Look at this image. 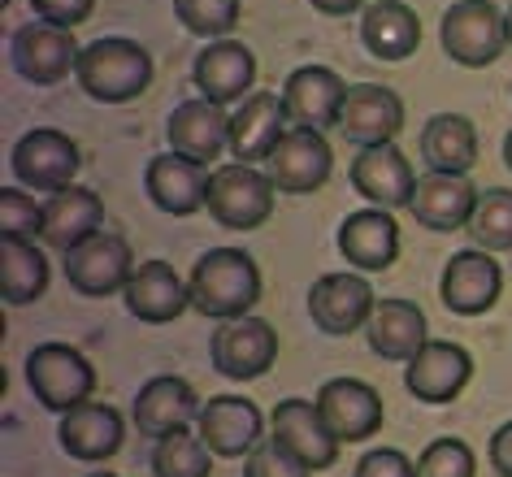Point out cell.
Returning <instances> with one entry per match:
<instances>
[{
  "label": "cell",
  "instance_id": "1",
  "mask_svg": "<svg viewBox=\"0 0 512 477\" xmlns=\"http://www.w3.org/2000/svg\"><path fill=\"white\" fill-rule=\"evenodd\" d=\"M191 308L213 321L248 317L261 300V265L243 248H209L187 278Z\"/></svg>",
  "mask_w": 512,
  "mask_h": 477
},
{
  "label": "cell",
  "instance_id": "2",
  "mask_svg": "<svg viewBox=\"0 0 512 477\" xmlns=\"http://www.w3.org/2000/svg\"><path fill=\"white\" fill-rule=\"evenodd\" d=\"M74 79L100 105H126V100L144 96L152 83V57L144 44L126 40V35H100L79 53Z\"/></svg>",
  "mask_w": 512,
  "mask_h": 477
},
{
  "label": "cell",
  "instance_id": "3",
  "mask_svg": "<svg viewBox=\"0 0 512 477\" xmlns=\"http://www.w3.org/2000/svg\"><path fill=\"white\" fill-rule=\"evenodd\" d=\"M27 386L40 408L70 412L92 399L96 369H92V360L70 343H35L27 356Z\"/></svg>",
  "mask_w": 512,
  "mask_h": 477
},
{
  "label": "cell",
  "instance_id": "4",
  "mask_svg": "<svg viewBox=\"0 0 512 477\" xmlns=\"http://www.w3.org/2000/svg\"><path fill=\"white\" fill-rule=\"evenodd\" d=\"M443 53L465 70H482L508 48V14L491 0H456L439 27Z\"/></svg>",
  "mask_w": 512,
  "mask_h": 477
},
{
  "label": "cell",
  "instance_id": "5",
  "mask_svg": "<svg viewBox=\"0 0 512 477\" xmlns=\"http://www.w3.org/2000/svg\"><path fill=\"white\" fill-rule=\"evenodd\" d=\"M274 183L265 170H256V165H222V170H213L209 178V200H204V209L217 226L226 230H256L270 222L274 213Z\"/></svg>",
  "mask_w": 512,
  "mask_h": 477
},
{
  "label": "cell",
  "instance_id": "6",
  "mask_svg": "<svg viewBox=\"0 0 512 477\" xmlns=\"http://www.w3.org/2000/svg\"><path fill=\"white\" fill-rule=\"evenodd\" d=\"M79 144L57 131V126H35L14 144L9 152V170L27 191H44V196H53V191H66L74 187V174H79Z\"/></svg>",
  "mask_w": 512,
  "mask_h": 477
},
{
  "label": "cell",
  "instance_id": "7",
  "mask_svg": "<svg viewBox=\"0 0 512 477\" xmlns=\"http://www.w3.org/2000/svg\"><path fill=\"white\" fill-rule=\"evenodd\" d=\"M79 40H74L70 27H53L44 18H31L9 35V61L27 83L35 87H57L66 83V74H74L79 66Z\"/></svg>",
  "mask_w": 512,
  "mask_h": 477
},
{
  "label": "cell",
  "instance_id": "8",
  "mask_svg": "<svg viewBox=\"0 0 512 477\" xmlns=\"http://www.w3.org/2000/svg\"><path fill=\"white\" fill-rule=\"evenodd\" d=\"M61 265H66L70 287L79 295H92V300L126 291V282L135 274L131 243L122 235H109V230H96L83 243H74L70 252H61Z\"/></svg>",
  "mask_w": 512,
  "mask_h": 477
},
{
  "label": "cell",
  "instance_id": "9",
  "mask_svg": "<svg viewBox=\"0 0 512 477\" xmlns=\"http://www.w3.org/2000/svg\"><path fill=\"white\" fill-rule=\"evenodd\" d=\"M209 360L222 378H235V382H248V378H261V373L274 369L278 360V334L265 317H235V321H222L209 339Z\"/></svg>",
  "mask_w": 512,
  "mask_h": 477
},
{
  "label": "cell",
  "instance_id": "10",
  "mask_svg": "<svg viewBox=\"0 0 512 477\" xmlns=\"http://www.w3.org/2000/svg\"><path fill=\"white\" fill-rule=\"evenodd\" d=\"M330 170H335V152H330L326 135L313 131V126H291L270 152V161H265L270 183L287 196H309V191L326 187Z\"/></svg>",
  "mask_w": 512,
  "mask_h": 477
},
{
  "label": "cell",
  "instance_id": "11",
  "mask_svg": "<svg viewBox=\"0 0 512 477\" xmlns=\"http://www.w3.org/2000/svg\"><path fill=\"white\" fill-rule=\"evenodd\" d=\"M499 291H504V269L482 248L456 252L439 278V295H443L447 313H456V317H478L486 308H495Z\"/></svg>",
  "mask_w": 512,
  "mask_h": 477
},
{
  "label": "cell",
  "instance_id": "12",
  "mask_svg": "<svg viewBox=\"0 0 512 477\" xmlns=\"http://www.w3.org/2000/svg\"><path fill=\"white\" fill-rule=\"evenodd\" d=\"M469 378H473V356L447 339H430L404 369L408 395L421 399V404H452L469 386Z\"/></svg>",
  "mask_w": 512,
  "mask_h": 477
},
{
  "label": "cell",
  "instance_id": "13",
  "mask_svg": "<svg viewBox=\"0 0 512 477\" xmlns=\"http://www.w3.org/2000/svg\"><path fill=\"white\" fill-rule=\"evenodd\" d=\"M200 438L209 443L213 456H226V460H239L261 443L265 434V412L243 395H213L200 404Z\"/></svg>",
  "mask_w": 512,
  "mask_h": 477
},
{
  "label": "cell",
  "instance_id": "14",
  "mask_svg": "<svg viewBox=\"0 0 512 477\" xmlns=\"http://www.w3.org/2000/svg\"><path fill=\"white\" fill-rule=\"evenodd\" d=\"M374 287L361 274H322L309 287V317L326 334H356L374 317Z\"/></svg>",
  "mask_w": 512,
  "mask_h": 477
},
{
  "label": "cell",
  "instance_id": "15",
  "mask_svg": "<svg viewBox=\"0 0 512 477\" xmlns=\"http://www.w3.org/2000/svg\"><path fill=\"white\" fill-rule=\"evenodd\" d=\"M191 83L204 100L213 105H239V100L252 96L256 83V57L248 44L239 40H213L204 44V53L191 66Z\"/></svg>",
  "mask_w": 512,
  "mask_h": 477
},
{
  "label": "cell",
  "instance_id": "16",
  "mask_svg": "<svg viewBox=\"0 0 512 477\" xmlns=\"http://www.w3.org/2000/svg\"><path fill=\"white\" fill-rule=\"evenodd\" d=\"M209 178H213V170H204V161H191L183 152H161L144 170V191L161 213L191 217L209 200Z\"/></svg>",
  "mask_w": 512,
  "mask_h": 477
},
{
  "label": "cell",
  "instance_id": "17",
  "mask_svg": "<svg viewBox=\"0 0 512 477\" xmlns=\"http://www.w3.org/2000/svg\"><path fill=\"white\" fill-rule=\"evenodd\" d=\"M352 87L339 79L335 70L326 66H300L287 74L283 83V105H287V122L291 126H313V131H326V126H339L343 100H348Z\"/></svg>",
  "mask_w": 512,
  "mask_h": 477
},
{
  "label": "cell",
  "instance_id": "18",
  "mask_svg": "<svg viewBox=\"0 0 512 477\" xmlns=\"http://www.w3.org/2000/svg\"><path fill=\"white\" fill-rule=\"evenodd\" d=\"M270 438H278L283 447H291L296 456L309 464V469H330L339 460V438L326 425L322 408L309 404V399H283L270 412Z\"/></svg>",
  "mask_w": 512,
  "mask_h": 477
},
{
  "label": "cell",
  "instance_id": "19",
  "mask_svg": "<svg viewBox=\"0 0 512 477\" xmlns=\"http://www.w3.org/2000/svg\"><path fill=\"white\" fill-rule=\"evenodd\" d=\"M339 252L356 274H382V269H391L395 256H400V226H395L391 209L369 204V209H356L343 217Z\"/></svg>",
  "mask_w": 512,
  "mask_h": 477
},
{
  "label": "cell",
  "instance_id": "20",
  "mask_svg": "<svg viewBox=\"0 0 512 477\" xmlns=\"http://www.w3.org/2000/svg\"><path fill=\"white\" fill-rule=\"evenodd\" d=\"M339 443H365L382 430V399L361 378H330L313 399Z\"/></svg>",
  "mask_w": 512,
  "mask_h": 477
},
{
  "label": "cell",
  "instance_id": "21",
  "mask_svg": "<svg viewBox=\"0 0 512 477\" xmlns=\"http://www.w3.org/2000/svg\"><path fill=\"white\" fill-rule=\"evenodd\" d=\"M339 131L343 139H352L361 148L395 144V135L404 131V100L391 87L352 83L348 100H343V113H339Z\"/></svg>",
  "mask_w": 512,
  "mask_h": 477
},
{
  "label": "cell",
  "instance_id": "22",
  "mask_svg": "<svg viewBox=\"0 0 512 477\" xmlns=\"http://www.w3.org/2000/svg\"><path fill=\"white\" fill-rule=\"evenodd\" d=\"M287 131L291 126H287L283 96L252 92L230 113V152H235V161H243V165H265Z\"/></svg>",
  "mask_w": 512,
  "mask_h": 477
},
{
  "label": "cell",
  "instance_id": "23",
  "mask_svg": "<svg viewBox=\"0 0 512 477\" xmlns=\"http://www.w3.org/2000/svg\"><path fill=\"white\" fill-rule=\"evenodd\" d=\"M122 300H126V313L144 321V326H170V321H178L191 308V291L174 274L170 261H144L135 265Z\"/></svg>",
  "mask_w": 512,
  "mask_h": 477
},
{
  "label": "cell",
  "instance_id": "24",
  "mask_svg": "<svg viewBox=\"0 0 512 477\" xmlns=\"http://www.w3.org/2000/svg\"><path fill=\"white\" fill-rule=\"evenodd\" d=\"M352 187L378 209H408L417 196V174L395 144L361 148L352 161Z\"/></svg>",
  "mask_w": 512,
  "mask_h": 477
},
{
  "label": "cell",
  "instance_id": "25",
  "mask_svg": "<svg viewBox=\"0 0 512 477\" xmlns=\"http://www.w3.org/2000/svg\"><path fill=\"white\" fill-rule=\"evenodd\" d=\"M122 438H126V421L113 404H87L61 412V425H57V443L66 447V456L74 460H87V464H100L109 456L122 451Z\"/></svg>",
  "mask_w": 512,
  "mask_h": 477
},
{
  "label": "cell",
  "instance_id": "26",
  "mask_svg": "<svg viewBox=\"0 0 512 477\" xmlns=\"http://www.w3.org/2000/svg\"><path fill=\"white\" fill-rule=\"evenodd\" d=\"M165 139H170V152H183V157L209 165L230 148V113L226 105H213L204 96L183 100L165 122Z\"/></svg>",
  "mask_w": 512,
  "mask_h": 477
},
{
  "label": "cell",
  "instance_id": "27",
  "mask_svg": "<svg viewBox=\"0 0 512 477\" xmlns=\"http://www.w3.org/2000/svg\"><path fill=\"white\" fill-rule=\"evenodd\" d=\"M200 417V399L196 386L174 378V373H161V378H148L135 395V430L148 434L152 443L174 430H187L191 421Z\"/></svg>",
  "mask_w": 512,
  "mask_h": 477
},
{
  "label": "cell",
  "instance_id": "28",
  "mask_svg": "<svg viewBox=\"0 0 512 477\" xmlns=\"http://www.w3.org/2000/svg\"><path fill=\"white\" fill-rule=\"evenodd\" d=\"M413 217L426 230H460L469 226L473 209H478V187L469 183V174H439V170H426L417 178V196H413Z\"/></svg>",
  "mask_w": 512,
  "mask_h": 477
},
{
  "label": "cell",
  "instance_id": "29",
  "mask_svg": "<svg viewBox=\"0 0 512 477\" xmlns=\"http://www.w3.org/2000/svg\"><path fill=\"white\" fill-rule=\"evenodd\" d=\"M100 222H105V204L92 187H66V191H53L44 200V226H40V239L57 252H70L74 243H83L87 235H96Z\"/></svg>",
  "mask_w": 512,
  "mask_h": 477
},
{
  "label": "cell",
  "instance_id": "30",
  "mask_svg": "<svg viewBox=\"0 0 512 477\" xmlns=\"http://www.w3.org/2000/svg\"><path fill=\"white\" fill-rule=\"evenodd\" d=\"M365 339H369V347H374V356L404 360L408 365V360L430 343L426 313H421L413 300H378L374 317H369V326H365Z\"/></svg>",
  "mask_w": 512,
  "mask_h": 477
},
{
  "label": "cell",
  "instance_id": "31",
  "mask_svg": "<svg viewBox=\"0 0 512 477\" xmlns=\"http://www.w3.org/2000/svg\"><path fill=\"white\" fill-rule=\"evenodd\" d=\"M361 44L378 61H404L421 48V18L404 0H369L361 14Z\"/></svg>",
  "mask_w": 512,
  "mask_h": 477
},
{
  "label": "cell",
  "instance_id": "32",
  "mask_svg": "<svg viewBox=\"0 0 512 477\" xmlns=\"http://www.w3.org/2000/svg\"><path fill=\"white\" fill-rule=\"evenodd\" d=\"M421 161L439 174H469L478 165V131L465 113H434L421 126Z\"/></svg>",
  "mask_w": 512,
  "mask_h": 477
},
{
  "label": "cell",
  "instance_id": "33",
  "mask_svg": "<svg viewBox=\"0 0 512 477\" xmlns=\"http://www.w3.org/2000/svg\"><path fill=\"white\" fill-rule=\"evenodd\" d=\"M53 282L48 256L35 248V239H5L0 243V300L9 308L35 304Z\"/></svg>",
  "mask_w": 512,
  "mask_h": 477
},
{
  "label": "cell",
  "instance_id": "34",
  "mask_svg": "<svg viewBox=\"0 0 512 477\" xmlns=\"http://www.w3.org/2000/svg\"><path fill=\"white\" fill-rule=\"evenodd\" d=\"M152 473L157 477H209L213 451L200 434L174 430V434L157 438V447H152Z\"/></svg>",
  "mask_w": 512,
  "mask_h": 477
},
{
  "label": "cell",
  "instance_id": "35",
  "mask_svg": "<svg viewBox=\"0 0 512 477\" xmlns=\"http://www.w3.org/2000/svg\"><path fill=\"white\" fill-rule=\"evenodd\" d=\"M465 230L482 252H512V191L508 187L478 191V209H473Z\"/></svg>",
  "mask_w": 512,
  "mask_h": 477
},
{
  "label": "cell",
  "instance_id": "36",
  "mask_svg": "<svg viewBox=\"0 0 512 477\" xmlns=\"http://www.w3.org/2000/svg\"><path fill=\"white\" fill-rule=\"evenodd\" d=\"M243 0H174V18L183 22V31L200 35V40H230V31L239 27Z\"/></svg>",
  "mask_w": 512,
  "mask_h": 477
},
{
  "label": "cell",
  "instance_id": "37",
  "mask_svg": "<svg viewBox=\"0 0 512 477\" xmlns=\"http://www.w3.org/2000/svg\"><path fill=\"white\" fill-rule=\"evenodd\" d=\"M44 226V204L27 187H5L0 191V230L5 239H40Z\"/></svg>",
  "mask_w": 512,
  "mask_h": 477
},
{
  "label": "cell",
  "instance_id": "38",
  "mask_svg": "<svg viewBox=\"0 0 512 477\" xmlns=\"http://www.w3.org/2000/svg\"><path fill=\"white\" fill-rule=\"evenodd\" d=\"M478 460L465 438H434L417 456V477H473Z\"/></svg>",
  "mask_w": 512,
  "mask_h": 477
},
{
  "label": "cell",
  "instance_id": "39",
  "mask_svg": "<svg viewBox=\"0 0 512 477\" xmlns=\"http://www.w3.org/2000/svg\"><path fill=\"white\" fill-rule=\"evenodd\" d=\"M243 477H313V469L291 447L278 443V438H265V443H256L248 451Z\"/></svg>",
  "mask_w": 512,
  "mask_h": 477
},
{
  "label": "cell",
  "instance_id": "40",
  "mask_svg": "<svg viewBox=\"0 0 512 477\" xmlns=\"http://www.w3.org/2000/svg\"><path fill=\"white\" fill-rule=\"evenodd\" d=\"M352 477H417V464L395 447H369L361 460H356Z\"/></svg>",
  "mask_w": 512,
  "mask_h": 477
},
{
  "label": "cell",
  "instance_id": "41",
  "mask_svg": "<svg viewBox=\"0 0 512 477\" xmlns=\"http://www.w3.org/2000/svg\"><path fill=\"white\" fill-rule=\"evenodd\" d=\"M31 9H35V18H44V22H53V27H79V22L92 18V9H96V0H31Z\"/></svg>",
  "mask_w": 512,
  "mask_h": 477
},
{
  "label": "cell",
  "instance_id": "42",
  "mask_svg": "<svg viewBox=\"0 0 512 477\" xmlns=\"http://www.w3.org/2000/svg\"><path fill=\"white\" fill-rule=\"evenodd\" d=\"M491 469L499 473V477H512V421H504L499 430L491 434Z\"/></svg>",
  "mask_w": 512,
  "mask_h": 477
},
{
  "label": "cell",
  "instance_id": "43",
  "mask_svg": "<svg viewBox=\"0 0 512 477\" xmlns=\"http://www.w3.org/2000/svg\"><path fill=\"white\" fill-rule=\"evenodd\" d=\"M309 5L326 18H348V14H356V9H365L369 0H309Z\"/></svg>",
  "mask_w": 512,
  "mask_h": 477
},
{
  "label": "cell",
  "instance_id": "44",
  "mask_svg": "<svg viewBox=\"0 0 512 477\" xmlns=\"http://www.w3.org/2000/svg\"><path fill=\"white\" fill-rule=\"evenodd\" d=\"M504 165H508V170H512V131L504 135Z\"/></svg>",
  "mask_w": 512,
  "mask_h": 477
},
{
  "label": "cell",
  "instance_id": "45",
  "mask_svg": "<svg viewBox=\"0 0 512 477\" xmlns=\"http://www.w3.org/2000/svg\"><path fill=\"white\" fill-rule=\"evenodd\" d=\"M508 44H512V9H508Z\"/></svg>",
  "mask_w": 512,
  "mask_h": 477
},
{
  "label": "cell",
  "instance_id": "46",
  "mask_svg": "<svg viewBox=\"0 0 512 477\" xmlns=\"http://www.w3.org/2000/svg\"><path fill=\"white\" fill-rule=\"evenodd\" d=\"M87 477H118V473H87Z\"/></svg>",
  "mask_w": 512,
  "mask_h": 477
}]
</instances>
